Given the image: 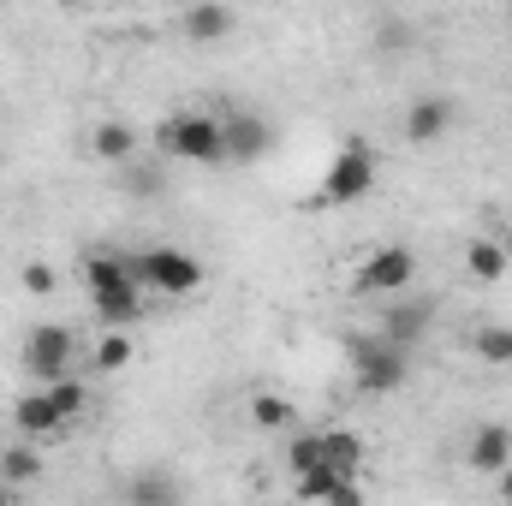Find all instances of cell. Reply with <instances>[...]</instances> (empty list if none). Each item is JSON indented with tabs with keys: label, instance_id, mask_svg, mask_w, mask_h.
I'll use <instances>...</instances> for the list:
<instances>
[{
	"label": "cell",
	"instance_id": "21",
	"mask_svg": "<svg viewBox=\"0 0 512 506\" xmlns=\"http://www.w3.org/2000/svg\"><path fill=\"white\" fill-rule=\"evenodd\" d=\"M286 471H292V477L322 471V429H298V435L286 441Z\"/></svg>",
	"mask_w": 512,
	"mask_h": 506
},
{
	"label": "cell",
	"instance_id": "22",
	"mask_svg": "<svg viewBox=\"0 0 512 506\" xmlns=\"http://www.w3.org/2000/svg\"><path fill=\"white\" fill-rule=\"evenodd\" d=\"M471 352H477L483 364H495V370H507V364H512V328H501V322H489V328H477V334H471Z\"/></svg>",
	"mask_w": 512,
	"mask_h": 506
},
{
	"label": "cell",
	"instance_id": "7",
	"mask_svg": "<svg viewBox=\"0 0 512 506\" xmlns=\"http://www.w3.org/2000/svg\"><path fill=\"white\" fill-rule=\"evenodd\" d=\"M411 286H417V256L405 251V245H382V251H370L352 268V292H358V298L393 304V298H405Z\"/></svg>",
	"mask_w": 512,
	"mask_h": 506
},
{
	"label": "cell",
	"instance_id": "26",
	"mask_svg": "<svg viewBox=\"0 0 512 506\" xmlns=\"http://www.w3.org/2000/svg\"><path fill=\"white\" fill-rule=\"evenodd\" d=\"M120 173H126L131 197H155V191H161V167H149V161H131V167H120Z\"/></svg>",
	"mask_w": 512,
	"mask_h": 506
},
{
	"label": "cell",
	"instance_id": "4",
	"mask_svg": "<svg viewBox=\"0 0 512 506\" xmlns=\"http://www.w3.org/2000/svg\"><path fill=\"white\" fill-rule=\"evenodd\" d=\"M18 364H24V376H36L42 387L78 376V334L66 322H36L24 334V346H18Z\"/></svg>",
	"mask_w": 512,
	"mask_h": 506
},
{
	"label": "cell",
	"instance_id": "1",
	"mask_svg": "<svg viewBox=\"0 0 512 506\" xmlns=\"http://www.w3.org/2000/svg\"><path fill=\"white\" fill-rule=\"evenodd\" d=\"M84 292H90V310L102 328H120L143 316V286L131 274V251H90L84 256Z\"/></svg>",
	"mask_w": 512,
	"mask_h": 506
},
{
	"label": "cell",
	"instance_id": "24",
	"mask_svg": "<svg viewBox=\"0 0 512 506\" xmlns=\"http://www.w3.org/2000/svg\"><path fill=\"white\" fill-rule=\"evenodd\" d=\"M340 489V477L322 465V471H310V477H292V495H298V506H328V495Z\"/></svg>",
	"mask_w": 512,
	"mask_h": 506
},
{
	"label": "cell",
	"instance_id": "6",
	"mask_svg": "<svg viewBox=\"0 0 512 506\" xmlns=\"http://www.w3.org/2000/svg\"><path fill=\"white\" fill-rule=\"evenodd\" d=\"M131 274L143 292H161V298H191L203 286V262L173 245H149V251H131Z\"/></svg>",
	"mask_w": 512,
	"mask_h": 506
},
{
	"label": "cell",
	"instance_id": "2",
	"mask_svg": "<svg viewBox=\"0 0 512 506\" xmlns=\"http://www.w3.org/2000/svg\"><path fill=\"white\" fill-rule=\"evenodd\" d=\"M161 161H191V167H221L227 161V126L221 114H173L155 126Z\"/></svg>",
	"mask_w": 512,
	"mask_h": 506
},
{
	"label": "cell",
	"instance_id": "28",
	"mask_svg": "<svg viewBox=\"0 0 512 506\" xmlns=\"http://www.w3.org/2000/svg\"><path fill=\"white\" fill-rule=\"evenodd\" d=\"M495 489H501V501L512 506V465H507V471H501V477H495Z\"/></svg>",
	"mask_w": 512,
	"mask_h": 506
},
{
	"label": "cell",
	"instance_id": "15",
	"mask_svg": "<svg viewBox=\"0 0 512 506\" xmlns=\"http://www.w3.org/2000/svg\"><path fill=\"white\" fill-rule=\"evenodd\" d=\"M126 506H185V483L173 471H137L126 483Z\"/></svg>",
	"mask_w": 512,
	"mask_h": 506
},
{
	"label": "cell",
	"instance_id": "5",
	"mask_svg": "<svg viewBox=\"0 0 512 506\" xmlns=\"http://www.w3.org/2000/svg\"><path fill=\"white\" fill-rule=\"evenodd\" d=\"M346 358H352V381L364 393H399L411 381V352L387 346L382 334H352L346 340Z\"/></svg>",
	"mask_w": 512,
	"mask_h": 506
},
{
	"label": "cell",
	"instance_id": "9",
	"mask_svg": "<svg viewBox=\"0 0 512 506\" xmlns=\"http://www.w3.org/2000/svg\"><path fill=\"white\" fill-rule=\"evenodd\" d=\"M12 429H18V441H54V435H66V423H60V411H54V399L36 387V393H18L12 399Z\"/></svg>",
	"mask_w": 512,
	"mask_h": 506
},
{
	"label": "cell",
	"instance_id": "11",
	"mask_svg": "<svg viewBox=\"0 0 512 506\" xmlns=\"http://www.w3.org/2000/svg\"><path fill=\"white\" fill-rule=\"evenodd\" d=\"M227 126V161H262L274 149V126L262 114H221Z\"/></svg>",
	"mask_w": 512,
	"mask_h": 506
},
{
	"label": "cell",
	"instance_id": "10",
	"mask_svg": "<svg viewBox=\"0 0 512 506\" xmlns=\"http://www.w3.org/2000/svg\"><path fill=\"white\" fill-rule=\"evenodd\" d=\"M465 465H471L477 477H501L512 465V429L507 423H477L471 441H465Z\"/></svg>",
	"mask_w": 512,
	"mask_h": 506
},
{
	"label": "cell",
	"instance_id": "27",
	"mask_svg": "<svg viewBox=\"0 0 512 506\" xmlns=\"http://www.w3.org/2000/svg\"><path fill=\"white\" fill-rule=\"evenodd\" d=\"M328 506H370V501H364V489H358V483H340V489L328 495Z\"/></svg>",
	"mask_w": 512,
	"mask_h": 506
},
{
	"label": "cell",
	"instance_id": "17",
	"mask_svg": "<svg viewBox=\"0 0 512 506\" xmlns=\"http://www.w3.org/2000/svg\"><path fill=\"white\" fill-rule=\"evenodd\" d=\"M131 358H137L131 334H120V328H102V334H96V352H90V370H96V376H120Z\"/></svg>",
	"mask_w": 512,
	"mask_h": 506
},
{
	"label": "cell",
	"instance_id": "13",
	"mask_svg": "<svg viewBox=\"0 0 512 506\" xmlns=\"http://www.w3.org/2000/svg\"><path fill=\"white\" fill-rule=\"evenodd\" d=\"M453 126V96H417L411 108H405V143H435V137H447Z\"/></svg>",
	"mask_w": 512,
	"mask_h": 506
},
{
	"label": "cell",
	"instance_id": "31",
	"mask_svg": "<svg viewBox=\"0 0 512 506\" xmlns=\"http://www.w3.org/2000/svg\"><path fill=\"white\" fill-rule=\"evenodd\" d=\"M0 453H6V435H0Z\"/></svg>",
	"mask_w": 512,
	"mask_h": 506
},
{
	"label": "cell",
	"instance_id": "25",
	"mask_svg": "<svg viewBox=\"0 0 512 506\" xmlns=\"http://www.w3.org/2000/svg\"><path fill=\"white\" fill-rule=\"evenodd\" d=\"M18 286H24L30 298H48V292L60 286V268H54V262H24V268H18Z\"/></svg>",
	"mask_w": 512,
	"mask_h": 506
},
{
	"label": "cell",
	"instance_id": "16",
	"mask_svg": "<svg viewBox=\"0 0 512 506\" xmlns=\"http://www.w3.org/2000/svg\"><path fill=\"white\" fill-rule=\"evenodd\" d=\"M137 149H143V143H137V131H131L126 120H102V126L90 131V155L108 161V167H131Z\"/></svg>",
	"mask_w": 512,
	"mask_h": 506
},
{
	"label": "cell",
	"instance_id": "30",
	"mask_svg": "<svg viewBox=\"0 0 512 506\" xmlns=\"http://www.w3.org/2000/svg\"><path fill=\"white\" fill-rule=\"evenodd\" d=\"M507 251H512V215H507Z\"/></svg>",
	"mask_w": 512,
	"mask_h": 506
},
{
	"label": "cell",
	"instance_id": "12",
	"mask_svg": "<svg viewBox=\"0 0 512 506\" xmlns=\"http://www.w3.org/2000/svg\"><path fill=\"white\" fill-rule=\"evenodd\" d=\"M233 30H239V12H233V6H221V0H209V6H185V12H179V36H185V42H197V48H209V42L233 36Z\"/></svg>",
	"mask_w": 512,
	"mask_h": 506
},
{
	"label": "cell",
	"instance_id": "3",
	"mask_svg": "<svg viewBox=\"0 0 512 506\" xmlns=\"http://www.w3.org/2000/svg\"><path fill=\"white\" fill-rule=\"evenodd\" d=\"M376 191V149L364 143V137H346L340 143V155L328 161V173H322V209H346V203H364Z\"/></svg>",
	"mask_w": 512,
	"mask_h": 506
},
{
	"label": "cell",
	"instance_id": "29",
	"mask_svg": "<svg viewBox=\"0 0 512 506\" xmlns=\"http://www.w3.org/2000/svg\"><path fill=\"white\" fill-rule=\"evenodd\" d=\"M0 506H12V489H6V483H0Z\"/></svg>",
	"mask_w": 512,
	"mask_h": 506
},
{
	"label": "cell",
	"instance_id": "19",
	"mask_svg": "<svg viewBox=\"0 0 512 506\" xmlns=\"http://www.w3.org/2000/svg\"><path fill=\"white\" fill-rule=\"evenodd\" d=\"M42 477V453L30 447V441H6V453H0V483L12 489V483H36Z\"/></svg>",
	"mask_w": 512,
	"mask_h": 506
},
{
	"label": "cell",
	"instance_id": "14",
	"mask_svg": "<svg viewBox=\"0 0 512 506\" xmlns=\"http://www.w3.org/2000/svg\"><path fill=\"white\" fill-rule=\"evenodd\" d=\"M322 465L340 477V483H358V471H364V441H358V429H322Z\"/></svg>",
	"mask_w": 512,
	"mask_h": 506
},
{
	"label": "cell",
	"instance_id": "20",
	"mask_svg": "<svg viewBox=\"0 0 512 506\" xmlns=\"http://www.w3.org/2000/svg\"><path fill=\"white\" fill-rule=\"evenodd\" d=\"M42 393L54 399V411H60V423H66V429H72V423H78V417L90 411V387H84L78 376H66V381H48Z\"/></svg>",
	"mask_w": 512,
	"mask_h": 506
},
{
	"label": "cell",
	"instance_id": "8",
	"mask_svg": "<svg viewBox=\"0 0 512 506\" xmlns=\"http://www.w3.org/2000/svg\"><path fill=\"white\" fill-rule=\"evenodd\" d=\"M429 328H435V298L405 292V298H393V304L382 310V340L399 346V352H411L417 340H429Z\"/></svg>",
	"mask_w": 512,
	"mask_h": 506
},
{
	"label": "cell",
	"instance_id": "18",
	"mask_svg": "<svg viewBox=\"0 0 512 506\" xmlns=\"http://www.w3.org/2000/svg\"><path fill=\"white\" fill-rule=\"evenodd\" d=\"M465 274L483 280V286H495V280L507 274V245H495V239H471V245H465Z\"/></svg>",
	"mask_w": 512,
	"mask_h": 506
},
{
	"label": "cell",
	"instance_id": "23",
	"mask_svg": "<svg viewBox=\"0 0 512 506\" xmlns=\"http://www.w3.org/2000/svg\"><path fill=\"white\" fill-rule=\"evenodd\" d=\"M251 423H256V429H292V423H298V411H292L280 393H256V399H251Z\"/></svg>",
	"mask_w": 512,
	"mask_h": 506
}]
</instances>
